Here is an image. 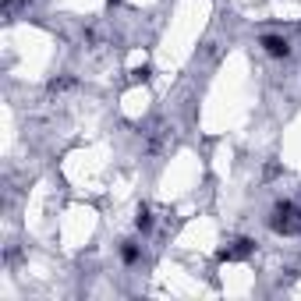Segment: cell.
<instances>
[{
  "mask_svg": "<svg viewBox=\"0 0 301 301\" xmlns=\"http://www.w3.org/2000/svg\"><path fill=\"white\" fill-rule=\"evenodd\" d=\"M301 224V216H298V209L291 206V202H280L277 209H273V220H269V227L277 230V234H294Z\"/></svg>",
  "mask_w": 301,
  "mask_h": 301,
  "instance_id": "cell-1",
  "label": "cell"
},
{
  "mask_svg": "<svg viewBox=\"0 0 301 301\" xmlns=\"http://www.w3.org/2000/svg\"><path fill=\"white\" fill-rule=\"evenodd\" d=\"M262 50H266L269 57H287V53H291L287 39H280V36H262Z\"/></svg>",
  "mask_w": 301,
  "mask_h": 301,
  "instance_id": "cell-2",
  "label": "cell"
},
{
  "mask_svg": "<svg viewBox=\"0 0 301 301\" xmlns=\"http://www.w3.org/2000/svg\"><path fill=\"white\" fill-rule=\"evenodd\" d=\"M248 252H252V241H234V248H224L220 259H241V255H248Z\"/></svg>",
  "mask_w": 301,
  "mask_h": 301,
  "instance_id": "cell-3",
  "label": "cell"
},
{
  "mask_svg": "<svg viewBox=\"0 0 301 301\" xmlns=\"http://www.w3.org/2000/svg\"><path fill=\"white\" fill-rule=\"evenodd\" d=\"M121 259H124V262H135V259H139V244H135V241H124V248H121Z\"/></svg>",
  "mask_w": 301,
  "mask_h": 301,
  "instance_id": "cell-4",
  "label": "cell"
},
{
  "mask_svg": "<svg viewBox=\"0 0 301 301\" xmlns=\"http://www.w3.org/2000/svg\"><path fill=\"white\" fill-rule=\"evenodd\" d=\"M135 227H139V230H149V227H152V216H149V209H146V206L139 209V216H135Z\"/></svg>",
  "mask_w": 301,
  "mask_h": 301,
  "instance_id": "cell-5",
  "label": "cell"
}]
</instances>
